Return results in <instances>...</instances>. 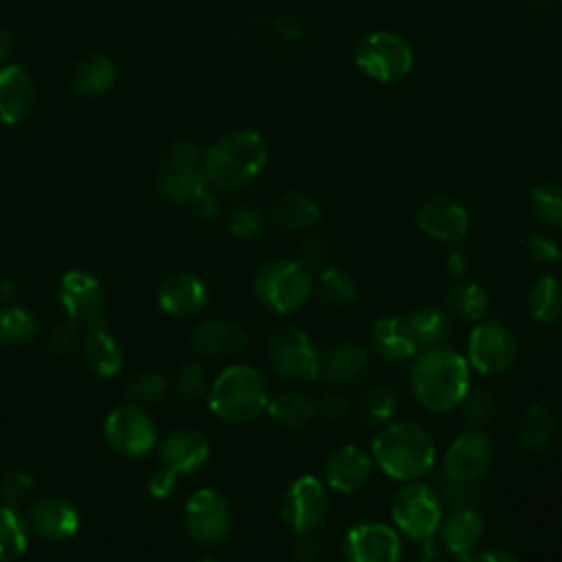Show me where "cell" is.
<instances>
[{
    "instance_id": "9f6ffc18",
    "label": "cell",
    "mask_w": 562,
    "mask_h": 562,
    "mask_svg": "<svg viewBox=\"0 0 562 562\" xmlns=\"http://www.w3.org/2000/svg\"><path fill=\"white\" fill-rule=\"evenodd\" d=\"M11 48H13L11 33L4 26H0V61H4L11 55Z\"/></svg>"
},
{
    "instance_id": "5b68a950",
    "label": "cell",
    "mask_w": 562,
    "mask_h": 562,
    "mask_svg": "<svg viewBox=\"0 0 562 562\" xmlns=\"http://www.w3.org/2000/svg\"><path fill=\"white\" fill-rule=\"evenodd\" d=\"M252 292L266 310L290 314L314 294V274L296 259H272L257 270Z\"/></svg>"
},
{
    "instance_id": "4fadbf2b",
    "label": "cell",
    "mask_w": 562,
    "mask_h": 562,
    "mask_svg": "<svg viewBox=\"0 0 562 562\" xmlns=\"http://www.w3.org/2000/svg\"><path fill=\"white\" fill-rule=\"evenodd\" d=\"M204 187L211 184L206 182L200 151L189 140H176L169 147L165 156V167L158 176L160 193L171 202L187 204Z\"/></svg>"
},
{
    "instance_id": "836d02e7",
    "label": "cell",
    "mask_w": 562,
    "mask_h": 562,
    "mask_svg": "<svg viewBox=\"0 0 562 562\" xmlns=\"http://www.w3.org/2000/svg\"><path fill=\"white\" fill-rule=\"evenodd\" d=\"M448 312L461 321L479 323L490 312V294L483 285L474 281H461L452 285L446 294Z\"/></svg>"
},
{
    "instance_id": "ab89813d",
    "label": "cell",
    "mask_w": 562,
    "mask_h": 562,
    "mask_svg": "<svg viewBox=\"0 0 562 562\" xmlns=\"http://www.w3.org/2000/svg\"><path fill=\"white\" fill-rule=\"evenodd\" d=\"M37 331L35 316L20 305L0 310V340L9 345H24Z\"/></svg>"
},
{
    "instance_id": "74e56055",
    "label": "cell",
    "mask_w": 562,
    "mask_h": 562,
    "mask_svg": "<svg viewBox=\"0 0 562 562\" xmlns=\"http://www.w3.org/2000/svg\"><path fill=\"white\" fill-rule=\"evenodd\" d=\"M531 213L549 228L562 231V184L544 182L531 191Z\"/></svg>"
},
{
    "instance_id": "7dc6e473",
    "label": "cell",
    "mask_w": 562,
    "mask_h": 562,
    "mask_svg": "<svg viewBox=\"0 0 562 562\" xmlns=\"http://www.w3.org/2000/svg\"><path fill=\"white\" fill-rule=\"evenodd\" d=\"M329 246L325 241V237L321 235H307L301 239V244L296 246V261L303 263L305 268L312 266H321L327 259Z\"/></svg>"
},
{
    "instance_id": "ffe728a7",
    "label": "cell",
    "mask_w": 562,
    "mask_h": 562,
    "mask_svg": "<svg viewBox=\"0 0 562 562\" xmlns=\"http://www.w3.org/2000/svg\"><path fill=\"white\" fill-rule=\"evenodd\" d=\"M211 454L209 439L195 428L171 430L160 441V463L176 474H191L200 470Z\"/></svg>"
},
{
    "instance_id": "d6986e66",
    "label": "cell",
    "mask_w": 562,
    "mask_h": 562,
    "mask_svg": "<svg viewBox=\"0 0 562 562\" xmlns=\"http://www.w3.org/2000/svg\"><path fill=\"white\" fill-rule=\"evenodd\" d=\"M483 531L485 525L476 509H450L443 512L435 538L457 562H470L479 551Z\"/></svg>"
},
{
    "instance_id": "11a10c76",
    "label": "cell",
    "mask_w": 562,
    "mask_h": 562,
    "mask_svg": "<svg viewBox=\"0 0 562 562\" xmlns=\"http://www.w3.org/2000/svg\"><path fill=\"white\" fill-rule=\"evenodd\" d=\"M446 263H448V268L452 270V274H463V270H465V259H463V255H461L459 250H452V252L448 255Z\"/></svg>"
},
{
    "instance_id": "816d5d0a",
    "label": "cell",
    "mask_w": 562,
    "mask_h": 562,
    "mask_svg": "<svg viewBox=\"0 0 562 562\" xmlns=\"http://www.w3.org/2000/svg\"><path fill=\"white\" fill-rule=\"evenodd\" d=\"M187 206L191 209V213H193L195 217L209 220V217H213V215L217 213L220 202H217V195L213 193V189H211V187H204L200 193H195V195L187 202Z\"/></svg>"
},
{
    "instance_id": "7bdbcfd3",
    "label": "cell",
    "mask_w": 562,
    "mask_h": 562,
    "mask_svg": "<svg viewBox=\"0 0 562 562\" xmlns=\"http://www.w3.org/2000/svg\"><path fill=\"white\" fill-rule=\"evenodd\" d=\"M173 384L178 389V393L182 397H198L202 393H206L209 389V375L202 362L198 360H187L178 367L176 375H173Z\"/></svg>"
},
{
    "instance_id": "bcb514c9",
    "label": "cell",
    "mask_w": 562,
    "mask_h": 562,
    "mask_svg": "<svg viewBox=\"0 0 562 562\" xmlns=\"http://www.w3.org/2000/svg\"><path fill=\"white\" fill-rule=\"evenodd\" d=\"M522 248H525V255L538 266H553L562 259L560 246L544 233H531L525 239Z\"/></svg>"
},
{
    "instance_id": "52a82bcc",
    "label": "cell",
    "mask_w": 562,
    "mask_h": 562,
    "mask_svg": "<svg viewBox=\"0 0 562 562\" xmlns=\"http://www.w3.org/2000/svg\"><path fill=\"white\" fill-rule=\"evenodd\" d=\"M268 356L281 380L303 384L321 378L323 353L299 325H279L268 338Z\"/></svg>"
},
{
    "instance_id": "d6a6232c",
    "label": "cell",
    "mask_w": 562,
    "mask_h": 562,
    "mask_svg": "<svg viewBox=\"0 0 562 562\" xmlns=\"http://www.w3.org/2000/svg\"><path fill=\"white\" fill-rule=\"evenodd\" d=\"M114 79H116L114 64L105 55L92 53L86 59H81L79 66L75 68L72 88L83 97H99L114 86Z\"/></svg>"
},
{
    "instance_id": "f6af8a7d",
    "label": "cell",
    "mask_w": 562,
    "mask_h": 562,
    "mask_svg": "<svg viewBox=\"0 0 562 562\" xmlns=\"http://www.w3.org/2000/svg\"><path fill=\"white\" fill-rule=\"evenodd\" d=\"M263 217L252 206H237L228 215V231L237 239H257L263 233Z\"/></svg>"
},
{
    "instance_id": "ba28073f",
    "label": "cell",
    "mask_w": 562,
    "mask_h": 562,
    "mask_svg": "<svg viewBox=\"0 0 562 562\" xmlns=\"http://www.w3.org/2000/svg\"><path fill=\"white\" fill-rule=\"evenodd\" d=\"M518 356V340L514 331L494 318L474 323L465 342V360L472 371L481 375H498L512 369Z\"/></svg>"
},
{
    "instance_id": "7402d4cb",
    "label": "cell",
    "mask_w": 562,
    "mask_h": 562,
    "mask_svg": "<svg viewBox=\"0 0 562 562\" xmlns=\"http://www.w3.org/2000/svg\"><path fill=\"white\" fill-rule=\"evenodd\" d=\"M191 347L202 358H233L248 347V334L235 321H204L191 331Z\"/></svg>"
},
{
    "instance_id": "484cf974",
    "label": "cell",
    "mask_w": 562,
    "mask_h": 562,
    "mask_svg": "<svg viewBox=\"0 0 562 562\" xmlns=\"http://www.w3.org/2000/svg\"><path fill=\"white\" fill-rule=\"evenodd\" d=\"M367 364H369V351L353 340H345V342H336L334 347L327 349V353H323L321 375L334 389H345V386H351L364 373Z\"/></svg>"
},
{
    "instance_id": "d590c367",
    "label": "cell",
    "mask_w": 562,
    "mask_h": 562,
    "mask_svg": "<svg viewBox=\"0 0 562 562\" xmlns=\"http://www.w3.org/2000/svg\"><path fill=\"white\" fill-rule=\"evenodd\" d=\"M29 547V527L15 507L0 505V562L18 560Z\"/></svg>"
},
{
    "instance_id": "f546056e",
    "label": "cell",
    "mask_w": 562,
    "mask_h": 562,
    "mask_svg": "<svg viewBox=\"0 0 562 562\" xmlns=\"http://www.w3.org/2000/svg\"><path fill=\"white\" fill-rule=\"evenodd\" d=\"M266 413L285 430H301L316 417V402L301 391H281L270 395Z\"/></svg>"
},
{
    "instance_id": "681fc988",
    "label": "cell",
    "mask_w": 562,
    "mask_h": 562,
    "mask_svg": "<svg viewBox=\"0 0 562 562\" xmlns=\"http://www.w3.org/2000/svg\"><path fill=\"white\" fill-rule=\"evenodd\" d=\"M79 323L75 321H68V323H61L53 329L50 334V347L57 351V353H68L77 347L79 342Z\"/></svg>"
},
{
    "instance_id": "e575fe53",
    "label": "cell",
    "mask_w": 562,
    "mask_h": 562,
    "mask_svg": "<svg viewBox=\"0 0 562 562\" xmlns=\"http://www.w3.org/2000/svg\"><path fill=\"white\" fill-rule=\"evenodd\" d=\"M314 292H318V296L336 307H345L351 305L358 299L360 285L356 281V277L338 266H329L325 270H321L318 277H314Z\"/></svg>"
},
{
    "instance_id": "b9f144b4",
    "label": "cell",
    "mask_w": 562,
    "mask_h": 562,
    "mask_svg": "<svg viewBox=\"0 0 562 562\" xmlns=\"http://www.w3.org/2000/svg\"><path fill=\"white\" fill-rule=\"evenodd\" d=\"M167 391V380L162 373L149 371V373H140L136 375L130 384H127V402L136 404V406H147L158 402Z\"/></svg>"
},
{
    "instance_id": "680465c9",
    "label": "cell",
    "mask_w": 562,
    "mask_h": 562,
    "mask_svg": "<svg viewBox=\"0 0 562 562\" xmlns=\"http://www.w3.org/2000/svg\"><path fill=\"white\" fill-rule=\"evenodd\" d=\"M198 562H222L217 555H202Z\"/></svg>"
},
{
    "instance_id": "8fae6325",
    "label": "cell",
    "mask_w": 562,
    "mask_h": 562,
    "mask_svg": "<svg viewBox=\"0 0 562 562\" xmlns=\"http://www.w3.org/2000/svg\"><path fill=\"white\" fill-rule=\"evenodd\" d=\"M356 66L375 81H397L413 68V48L391 31H373L358 44Z\"/></svg>"
},
{
    "instance_id": "6f0895ef",
    "label": "cell",
    "mask_w": 562,
    "mask_h": 562,
    "mask_svg": "<svg viewBox=\"0 0 562 562\" xmlns=\"http://www.w3.org/2000/svg\"><path fill=\"white\" fill-rule=\"evenodd\" d=\"M13 294V285L9 281H0V303Z\"/></svg>"
},
{
    "instance_id": "d4e9b609",
    "label": "cell",
    "mask_w": 562,
    "mask_h": 562,
    "mask_svg": "<svg viewBox=\"0 0 562 562\" xmlns=\"http://www.w3.org/2000/svg\"><path fill=\"white\" fill-rule=\"evenodd\" d=\"M369 345L384 362H406L417 353V345L406 327V321L397 316L375 318L369 329Z\"/></svg>"
},
{
    "instance_id": "277c9868",
    "label": "cell",
    "mask_w": 562,
    "mask_h": 562,
    "mask_svg": "<svg viewBox=\"0 0 562 562\" xmlns=\"http://www.w3.org/2000/svg\"><path fill=\"white\" fill-rule=\"evenodd\" d=\"M268 147L261 134L239 130L222 136L202 158L206 182L222 191L241 189L263 169Z\"/></svg>"
},
{
    "instance_id": "c3c4849f",
    "label": "cell",
    "mask_w": 562,
    "mask_h": 562,
    "mask_svg": "<svg viewBox=\"0 0 562 562\" xmlns=\"http://www.w3.org/2000/svg\"><path fill=\"white\" fill-rule=\"evenodd\" d=\"M347 411H349V402L340 389H331V391L323 393L316 402V415L327 422L342 419L347 415Z\"/></svg>"
},
{
    "instance_id": "e0dca14e",
    "label": "cell",
    "mask_w": 562,
    "mask_h": 562,
    "mask_svg": "<svg viewBox=\"0 0 562 562\" xmlns=\"http://www.w3.org/2000/svg\"><path fill=\"white\" fill-rule=\"evenodd\" d=\"M373 457L358 443L336 446L323 463V481L338 494H353L362 490L373 474Z\"/></svg>"
},
{
    "instance_id": "ac0fdd59",
    "label": "cell",
    "mask_w": 562,
    "mask_h": 562,
    "mask_svg": "<svg viewBox=\"0 0 562 562\" xmlns=\"http://www.w3.org/2000/svg\"><path fill=\"white\" fill-rule=\"evenodd\" d=\"M415 222L422 233L443 244L461 241L470 228V215L465 206L448 195L424 200L415 213Z\"/></svg>"
},
{
    "instance_id": "60d3db41",
    "label": "cell",
    "mask_w": 562,
    "mask_h": 562,
    "mask_svg": "<svg viewBox=\"0 0 562 562\" xmlns=\"http://www.w3.org/2000/svg\"><path fill=\"white\" fill-rule=\"evenodd\" d=\"M496 408H498V402L492 391L472 389V386L459 404L461 417L470 428H485L496 417Z\"/></svg>"
},
{
    "instance_id": "f1b7e54d",
    "label": "cell",
    "mask_w": 562,
    "mask_h": 562,
    "mask_svg": "<svg viewBox=\"0 0 562 562\" xmlns=\"http://www.w3.org/2000/svg\"><path fill=\"white\" fill-rule=\"evenodd\" d=\"M404 321L417 345V351L446 345L452 329L450 316L441 307H428V305L417 307Z\"/></svg>"
},
{
    "instance_id": "9a60e30c",
    "label": "cell",
    "mask_w": 562,
    "mask_h": 562,
    "mask_svg": "<svg viewBox=\"0 0 562 562\" xmlns=\"http://www.w3.org/2000/svg\"><path fill=\"white\" fill-rule=\"evenodd\" d=\"M342 558L345 562H402V536L386 522H356L345 533Z\"/></svg>"
},
{
    "instance_id": "f35d334b",
    "label": "cell",
    "mask_w": 562,
    "mask_h": 562,
    "mask_svg": "<svg viewBox=\"0 0 562 562\" xmlns=\"http://www.w3.org/2000/svg\"><path fill=\"white\" fill-rule=\"evenodd\" d=\"M443 505V512L448 509H476L479 505V492L474 483H463L457 479L446 476L443 472L435 476V481L430 483Z\"/></svg>"
},
{
    "instance_id": "6da1fadb",
    "label": "cell",
    "mask_w": 562,
    "mask_h": 562,
    "mask_svg": "<svg viewBox=\"0 0 562 562\" xmlns=\"http://www.w3.org/2000/svg\"><path fill=\"white\" fill-rule=\"evenodd\" d=\"M472 369L465 356L448 345L419 349L411 358L408 384L415 400L430 413L457 411L470 391Z\"/></svg>"
},
{
    "instance_id": "3957f363",
    "label": "cell",
    "mask_w": 562,
    "mask_h": 562,
    "mask_svg": "<svg viewBox=\"0 0 562 562\" xmlns=\"http://www.w3.org/2000/svg\"><path fill=\"white\" fill-rule=\"evenodd\" d=\"M270 402V389L261 371L250 364L222 369L206 389L211 413L226 424H248L261 417Z\"/></svg>"
},
{
    "instance_id": "4316f807",
    "label": "cell",
    "mask_w": 562,
    "mask_h": 562,
    "mask_svg": "<svg viewBox=\"0 0 562 562\" xmlns=\"http://www.w3.org/2000/svg\"><path fill=\"white\" fill-rule=\"evenodd\" d=\"M83 358L88 369L99 378H112L121 371L123 356L116 340L105 329V323L88 327V336L83 342Z\"/></svg>"
},
{
    "instance_id": "8d00e7d4",
    "label": "cell",
    "mask_w": 562,
    "mask_h": 562,
    "mask_svg": "<svg viewBox=\"0 0 562 562\" xmlns=\"http://www.w3.org/2000/svg\"><path fill=\"white\" fill-rule=\"evenodd\" d=\"M397 411V395L386 386H373L369 389L358 404V417L367 428L380 430L389 422H393V415Z\"/></svg>"
},
{
    "instance_id": "4dcf8cb0",
    "label": "cell",
    "mask_w": 562,
    "mask_h": 562,
    "mask_svg": "<svg viewBox=\"0 0 562 562\" xmlns=\"http://www.w3.org/2000/svg\"><path fill=\"white\" fill-rule=\"evenodd\" d=\"M518 443L527 452H544L555 437V417L542 404H529L518 419Z\"/></svg>"
},
{
    "instance_id": "7a4b0ae2",
    "label": "cell",
    "mask_w": 562,
    "mask_h": 562,
    "mask_svg": "<svg viewBox=\"0 0 562 562\" xmlns=\"http://www.w3.org/2000/svg\"><path fill=\"white\" fill-rule=\"evenodd\" d=\"M373 463L393 481L424 479L437 463V448L430 432L411 419L382 426L371 439Z\"/></svg>"
},
{
    "instance_id": "db71d44e",
    "label": "cell",
    "mask_w": 562,
    "mask_h": 562,
    "mask_svg": "<svg viewBox=\"0 0 562 562\" xmlns=\"http://www.w3.org/2000/svg\"><path fill=\"white\" fill-rule=\"evenodd\" d=\"M470 562H518V558L505 547H485L479 549Z\"/></svg>"
},
{
    "instance_id": "f5cc1de1",
    "label": "cell",
    "mask_w": 562,
    "mask_h": 562,
    "mask_svg": "<svg viewBox=\"0 0 562 562\" xmlns=\"http://www.w3.org/2000/svg\"><path fill=\"white\" fill-rule=\"evenodd\" d=\"M292 555H294V562H316L318 560V542L314 540V536L301 533L294 540Z\"/></svg>"
},
{
    "instance_id": "8992f818",
    "label": "cell",
    "mask_w": 562,
    "mask_h": 562,
    "mask_svg": "<svg viewBox=\"0 0 562 562\" xmlns=\"http://www.w3.org/2000/svg\"><path fill=\"white\" fill-rule=\"evenodd\" d=\"M443 518V505L435 487L422 479L402 483L391 498V520L400 536L413 542H426L437 536Z\"/></svg>"
},
{
    "instance_id": "7c38bea8",
    "label": "cell",
    "mask_w": 562,
    "mask_h": 562,
    "mask_svg": "<svg viewBox=\"0 0 562 562\" xmlns=\"http://www.w3.org/2000/svg\"><path fill=\"white\" fill-rule=\"evenodd\" d=\"M103 435L112 450L125 457H143L158 441L154 419L136 404H121L112 408L103 422Z\"/></svg>"
},
{
    "instance_id": "30bf717a",
    "label": "cell",
    "mask_w": 562,
    "mask_h": 562,
    "mask_svg": "<svg viewBox=\"0 0 562 562\" xmlns=\"http://www.w3.org/2000/svg\"><path fill=\"white\" fill-rule=\"evenodd\" d=\"M329 487L314 474L296 476L281 498V518L296 533H314L329 516Z\"/></svg>"
},
{
    "instance_id": "5bb4252c",
    "label": "cell",
    "mask_w": 562,
    "mask_h": 562,
    "mask_svg": "<svg viewBox=\"0 0 562 562\" xmlns=\"http://www.w3.org/2000/svg\"><path fill=\"white\" fill-rule=\"evenodd\" d=\"M496 457L492 437L483 428H470L457 435L446 448L441 472L463 483L481 481Z\"/></svg>"
},
{
    "instance_id": "1f68e13d",
    "label": "cell",
    "mask_w": 562,
    "mask_h": 562,
    "mask_svg": "<svg viewBox=\"0 0 562 562\" xmlns=\"http://www.w3.org/2000/svg\"><path fill=\"white\" fill-rule=\"evenodd\" d=\"M529 316L536 323L551 325L562 318V279L555 274L538 277L527 294Z\"/></svg>"
},
{
    "instance_id": "2e32d148",
    "label": "cell",
    "mask_w": 562,
    "mask_h": 562,
    "mask_svg": "<svg viewBox=\"0 0 562 562\" xmlns=\"http://www.w3.org/2000/svg\"><path fill=\"white\" fill-rule=\"evenodd\" d=\"M59 299L70 321L86 327L103 325L105 292L90 272L68 270L59 281Z\"/></svg>"
},
{
    "instance_id": "44dd1931",
    "label": "cell",
    "mask_w": 562,
    "mask_h": 562,
    "mask_svg": "<svg viewBox=\"0 0 562 562\" xmlns=\"http://www.w3.org/2000/svg\"><path fill=\"white\" fill-rule=\"evenodd\" d=\"M29 525L42 540L64 542L79 529V512L61 496H46L31 507Z\"/></svg>"
},
{
    "instance_id": "cb8c5ba5",
    "label": "cell",
    "mask_w": 562,
    "mask_h": 562,
    "mask_svg": "<svg viewBox=\"0 0 562 562\" xmlns=\"http://www.w3.org/2000/svg\"><path fill=\"white\" fill-rule=\"evenodd\" d=\"M35 101L31 75L20 66L0 68V121L15 125L24 121Z\"/></svg>"
},
{
    "instance_id": "ee69618b",
    "label": "cell",
    "mask_w": 562,
    "mask_h": 562,
    "mask_svg": "<svg viewBox=\"0 0 562 562\" xmlns=\"http://www.w3.org/2000/svg\"><path fill=\"white\" fill-rule=\"evenodd\" d=\"M33 492H35V481L24 470H11L2 479V485H0V494L4 498V505H9V507L26 505L31 501Z\"/></svg>"
},
{
    "instance_id": "603a6c76",
    "label": "cell",
    "mask_w": 562,
    "mask_h": 562,
    "mask_svg": "<svg viewBox=\"0 0 562 562\" xmlns=\"http://www.w3.org/2000/svg\"><path fill=\"white\" fill-rule=\"evenodd\" d=\"M206 301H209V290L204 281L189 272H178L169 277L158 290L160 310L178 318L195 316L198 312H202Z\"/></svg>"
},
{
    "instance_id": "f907efd6",
    "label": "cell",
    "mask_w": 562,
    "mask_h": 562,
    "mask_svg": "<svg viewBox=\"0 0 562 562\" xmlns=\"http://www.w3.org/2000/svg\"><path fill=\"white\" fill-rule=\"evenodd\" d=\"M176 472L167 470V468H160L156 472H151V476L147 479V492L162 501V498H169L173 492H176Z\"/></svg>"
},
{
    "instance_id": "9c48e42d",
    "label": "cell",
    "mask_w": 562,
    "mask_h": 562,
    "mask_svg": "<svg viewBox=\"0 0 562 562\" xmlns=\"http://www.w3.org/2000/svg\"><path fill=\"white\" fill-rule=\"evenodd\" d=\"M235 525V512L224 494L211 487L193 492L184 505L187 536L202 547L224 542Z\"/></svg>"
},
{
    "instance_id": "83f0119b",
    "label": "cell",
    "mask_w": 562,
    "mask_h": 562,
    "mask_svg": "<svg viewBox=\"0 0 562 562\" xmlns=\"http://www.w3.org/2000/svg\"><path fill=\"white\" fill-rule=\"evenodd\" d=\"M272 220L288 231H305L321 220V206L305 191H288L274 200Z\"/></svg>"
}]
</instances>
